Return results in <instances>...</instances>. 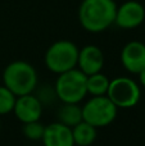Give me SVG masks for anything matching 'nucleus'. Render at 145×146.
I'll use <instances>...</instances> for the list:
<instances>
[{"mask_svg": "<svg viewBox=\"0 0 145 146\" xmlns=\"http://www.w3.org/2000/svg\"><path fill=\"white\" fill-rule=\"evenodd\" d=\"M78 50L80 49L76 44L69 40H59L53 42L44 56L46 68L57 74L76 68Z\"/></svg>", "mask_w": 145, "mask_h": 146, "instance_id": "20e7f679", "label": "nucleus"}, {"mask_svg": "<svg viewBox=\"0 0 145 146\" xmlns=\"http://www.w3.org/2000/svg\"><path fill=\"white\" fill-rule=\"evenodd\" d=\"M105 63L104 53L96 45H86L78 50L77 58V67L86 76L102 72Z\"/></svg>", "mask_w": 145, "mask_h": 146, "instance_id": "9d476101", "label": "nucleus"}, {"mask_svg": "<svg viewBox=\"0 0 145 146\" xmlns=\"http://www.w3.org/2000/svg\"><path fill=\"white\" fill-rule=\"evenodd\" d=\"M41 141L44 146H76L72 128L61 122H54L45 126Z\"/></svg>", "mask_w": 145, "mask_h": 146, "instance_id": "9b49d317", "label": "nucleus"}, {"mask_svg": "<svg viewBox=\"0 0 145 146\" xmlns=\"http://www.w3.org/2000/svg\"><path fill=\"white\" fill-rule=\"evenodd\" d=\"M44 129H45V126L43 123H40V121L28 122V123H23L22 133L30 141H41Z\"/></svg>", "mask_w": 145, "mask_h": 146, "instance_id": "2eb2a0df", "label": "nucleus"}, {"mask_svg": "<svg viewBox=\"0 0 145 146\" xmlns=\"http://www.w3.org/2000/svg\"><path fill=\"white\" fill-rule=\"evenodd\" d=\"M17 96L7 88L4 85L0 86V115H5L13 111Z\"/></svg>", "mask_w": 145, "mask_h": 146, "instance_id": "dca6fc26", "label": "nucleus"}, {"mask_svg": "<svg viewBox=\"0 0 145 146\" xmlns=\"http://www.w3.org/2000/svg\"><path fill=\"white\" fill-rule=\"evenodd\" d=\"M86 78L87 76L78 68L58 74L54 85L55 96L62 103L80 104L87 95Z\"/></svg>", "mask_w": 145, "mask_h": 146, "instance_id": "7ed1b4c3", "label": "nucleus"}, {"mask_svg": "<svg viewBox=\"0 0 145 146\" xmlns=\"http://www.w3.org/2000/svg\"><path fill=\"white\" fill-rule=\"evenodd\" d=\"M109 82H110V80L105 74H103L102 72L87 76V78H86L87 94H90L91 96L107 95Z\"/></svg>", "mask_w": 145, "mask_h": 146, "instance_id": "4468645a", "label": "nucleus"}, {"mask_svg": "<svg viewBox=\"0 0 145 146\" xmlns=\"http://www.w3.org/2000/svg\"><path fill=\"white\" fill-rule=\"evenodd\" d=\"M107 96L118 109L134 108L140 101L141 90L139 83L130 77H116L110 80Z\"/></svg>", "mask_w": 145, "mask_h": 146, "instance_id": "423d86ee", "label": "nucleus"}, {"mask_svg": "<svg viewBox=\"0 0 145 146\" xmlns=\"http://www.w3.org/2000/svg\"><path fill=\"white\" fill-rule=\"evenodd\" d=\"M145 21V8L136 0H127L118 7L114 23L123 30H134Z\"/></svg>", "mask_w": 145, "mask_h": 146, "instance_id": "0eeeda50", "label": "nucleus"}, {"mask_svg": "<svg viewBox=\"0 0 145 146\" xmlns=\"http://www.w3.org/2000/svg\"><path fill=\"white\" fill-rule=\"evenodd\" d=\"M138 74H139V81H140V85L145 88V68L143 69V71L139 72Z\"/></svg>", "mask_w": 145, "mask_h": 146, "instance_id": "f3484780", "label": "nucleus"}, {"mask_svg": "<svg viewBox=\"0 0 145 146\" xmlns=\"http://www.w3.org/2000/svg\"><path fill=\"white\" fill-rule=\"evenodd\" d=\"M0 127H1V124H0Z\"/></svg>", "mask_w": 145, "mask_h": 146, "instance_id": "a211bd4d", "label": "nucleus"}, {"mask_svg": "<svg viewBox=\"0 0 145 146\" xmlns=\"http://www.w3.org/2000/svg\"><path fill=\"white\" fill-rule=\"evenodd\" d=\"M72 135H73L74 145L90 146L91 144H94V141L96 140L98 132H96V127H94L92 124L87 123L85 121H81L76 126L72 127Z\"/></svg>", "mask_w": 145, "mask_h": 146, "instance_id": "f8f14e48", "label": "nucleus"}, {"mask_svg": "<svg viewBox=\"0 0 145 146\" xmlns=\"http://www.w3.org/2000/svg\"><path fill=\"white\" fill-rule=\"evenodd\" d=\"M44 104L37 96L32 94H26V95L17 96L13 108L15 118L22 123H28V122L40 121L43 115Z\"/></svg>", "mask_w": 145, "mask_h": 146, "instance_id": "6e6552de", "label": "nucleus"}, {"mask_svg": "<svg viewBox=\"0 0 145 146\" xmlns=\"http://www.w3.org/2000/svg\"><path fill=\"white\" fill-rule=\"evenodd\" d=\"M116 12L114 0H82L78 8L80 25L87 32H103L114 25Z\"/></svg>", "mask_w": 145, "mask_h": 146, "instance_id": "f257e3e1", "label": "nucleus"}, {"mask_svg": "<svg viewBox=\"0 0 145 146\" xmlns=\"http://www.w3.org/2000/svg\"><path fill=\"white\" fill-rule=\"evenodd\" d=\"M57 117H58V122L72 128L82 121V109L78 104L63 103V105L59 108Z\"/></svg>", "mask_w": 145, "mask_h": 146, "instance_id": "ddd939ff", "label": "nucleus"}, {"mask_svg": "<svg viewBox=\"0 0 145 146\" xmlns=\"http://www.w3.org/2000/svg\"><path fill=\"white\" fill-rule=\"evenodd\" d=\"M3 83L15 96L32 94L37 87V72L27 62H12L3 72Z\"/></svg>", "mask_w": 145, "mask_h": 146, "instance_id": "f03ea898", "label": "nucleus"}, {"mask_svg": "<svg viewBox=\"0 0 145 146\" xmlns=\"http://www.w3.org/2000/svg\"><path fill=\"white\" fill-rule=\"evenodd\" d=\"M82 109V121L92 124L96 128L107 127L117 118L118 108L107 95L90 98Z\"/></svg>", "mask_w": 145, "mask_h": 146, "instance_id": "39448f33", "label": "nucleus"}, {"mask_svg": "<svg viewBox=\"0 0 145 146\" xmlns=\"http://www.w3.org/2000/svg\"><path fill=\"white\" fill-rule=\"evenodd\" d=\"M121 63L123 68L132 74H138L145 68V44L130 41L121 50Z\"/></svg>", "mask_w": 145, "mask_h": 146, "instance_id": "1a4fd4ad", "label": "nucleus"}]
</instances>
